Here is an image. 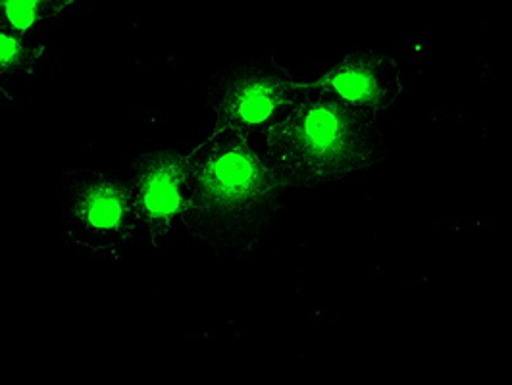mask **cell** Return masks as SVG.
<instances>
[{"mask_svg": "<svg viewBox=\"0 0 512 385\" xmlns=\"http://www.w3.org/2000/svg\"><path fill=\"white\" fill-rule=\"evenodd\" d=\"M0 6L2 26H8L29 39H43L64 16L74 12L76 2L4 0Z\"/></svg>", "mask_w": 512, "mask_h": 385, "instance_id": "7", "label": "cell"}, {"mask_svg": "<svg viewBox=\"0 0 512 385\" xmlns=\"http://www.w3.org/2000/svg\"><path fill=\"white\" fill-rule=\"evenodd\" d=\"M189 151L153 147L126 172L139 226V241L154 251L172 245L185 231Z\"/></svg>", "mask_w": 512, "mask_h": 385, "instance_id": "5", "label": "cell"}, {"mask_svg": "<svg viewBox=\"0 0 512 385\" xmlns=\"http://www.w3.org/2000/svg\"><path fill=\"white\" fill-rule=\"evenodd\" d=\"M387 153L378 124L341 103L312 79L299 91L282 122L270 131L266 156L285 187L312 189L347 180L382 162Z\"/></svg>", "mask_w": 512, "mask_h": 385, "instance_id": "2", "label": "cell"}, {"mask_svg": "<svg viewBox=\"0 0 512 385\" xmlns=\"http://www.w3.org/2000/svg\"><path fill=\"white\" fill-rule=\"evenodd\" d=\"M64 245L77 257L118 262L139 241L126 172L77 168L56 189Z\"/></svg>", "mask_w": 512, "mask_h": 385, "instance_id": "3", "label": "cell"}, {"mask_svg": "<svg viewBox=\"0 0 512 385\" xmlns=\"http://www.w3.org/2000/svg\"><path fill=\"white\" fill-rule=\"evenodd\" d=\"M285 189L266 154L212 129L187 156L185 231L216 255H247L270 230Z\"/></svg>", "mask_w": 512, "mask_h": 385, "instance_id": "1", "label": "cell"}, {"mask_svg": "<svg viewBox=\"0 0 512 385\" xmlns=\"http://www.w3.org/2000/svg\"><path fill=\"white\" fill-rule=\"evenodd\" d=\"M47 54L43 39H29L8 26H0V60L2 81L33 74Z\"/></svg>", "mask_w": 512, "mask_h": 385, "instance_id": "8", "label": "cell"}, {"mask_svg": "<svg viewBox=\"0 0 512 385\" xmlns=\"http://www.w3.org/2000/svg\"><path fill=\"white\" fill-rule=\"evenodd\" d=\"M312 81L372 124L387 116L403 93L399 62L395 56L374 49L343 56L324 76Z\"/></svg>", "mask_w": 512, "mask_h": 385, "instance_id": "6", "label": "cell"}, {"mask_svg": "<svg viewBox=\"0 0 512 385\" xmlns=\"http://www.w3.org/2000/svg\"><path fill=\"white\" fill-rule=\"evenodd\" d=\"M297 91L299 81L274 66L247 64L222 70L208 83L214 131L235 133L266 154L268 135L282 122Z\"/></svg>", "mask_w": 512, "mask_h": 385, "instance_id": "4", "label": "cell"}]
</instances>
